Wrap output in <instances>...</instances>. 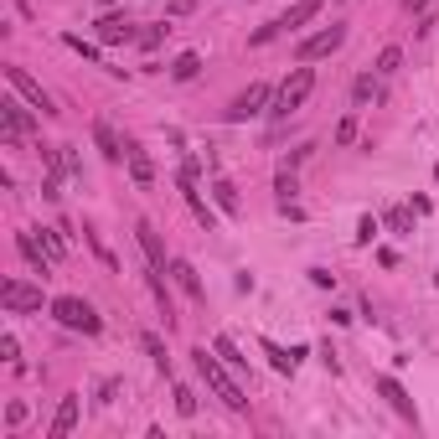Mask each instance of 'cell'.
Here are the masks:
<instances>
[{"label": "cell", "instance_id": "6da1fadb", "mask_svg": "<svg viewBox=\"0 0 439 439\" xmlns=\"http://www.w3.org/2000/svg\"><path fill=\"white\" fill-rule=\"evenodd\" d=\"M192 357H196V372H202V382H207V388H212V393H217V398H222V403H228V408H233V414H243V408H248V398H243V388H238V382H233V372H228V362H222V357H217V352H207V347H196Z\"/></svg>", "mask_w": 439, "mask_h": 439}, {"label": "cell", "instance_id": "7a4b0ae2", "mask_svg": "<svg viewBox=\"0 0 439 439\" xmlns=\"http://www.w3.org/2000/svg\"><path fill=\"white\" fill-rule=\"evenodd\" d=\"M310 93H315V68H310V62H295V73H289V78H285V88L274 93L269 114H274V119H289V114H300L305 103H310Z\"/></svg>", "mask_w": 439, "mask_h": 439}, {"label": "cell", "instance_id": "3957f363", "mask_svg": "<svg viewBox=\"0 0 439 439\" xmlns=\"http://www.w3.org/2000/svg\"><path fill=\"white\" fill-rule=\"evenodd\" d=\"M52 315H57V326H68V331H83V336H99L103 331V321L93 315V305L88 300H78V295H57L47 305Z\"/></svg>", "mask_w": 439, "mask_h": 439}, {"label": "cell", "instance_id": "277c9868", "mask_svg": "<svg viewBox=\"0 0 439 439\" xmlns=\"http://www.w3.org/2000/svg\"><path fill=\"white\" fill-rule=\"evenodd\" d=\"M0 305H6V315H36L52 300H42V289H31L26 279H6L0 285Z\"/></svg>", "mask_w": 439, "mask_h": 439}, {"label": "cell", "instance_id": "5b68a950", "mask_svg": "<svg viewBox=\"0 0 439 439\" xmlns=\"http://www.w3.org/2000/svg\"><path fill=\"white\" fill-rule=\"evenodd\" d=\"M341 42H347V26H341V21H336V26H321V31H310V36L295 47V62H321V57H331Z\"/></svg>", "mask_w": 439, "mask_h": 439}, {"label": "cell", "instance_id": "8992f818", "mask_svg": "<svg viewBox=\"0 0 439 439\" xmlns=\"http://www.w3.org/2000/svg\"><path fill=\"white\" fill-rule=\"evenodd\" d=\"M6 83H10V88H16V93H21V99H26V103H31V109H42V114H57V109H52V93H47L42 83H36V78H31V73H26V68H16V62H10V68H6Z\"/></svg>", "mask_w": 439, "mask_h": 439}, {"label": "cell", "instance_id": "52a82bcc", "mask_svg": "<svg viewBox=\"0 0 439 439\" xmlns=\"http://www.w3.org/2000/svg\"><path fill=\"white\" fill-rule=\"evenodd\" d=\"M93 31H99V42H103V47H119V42H140L135 21H129L124 10H103V16L93 21Z\"/></svg>", "mask_w": 439, "mask_h": 439}, {"label": "cell", "instance_id": "ba28073f", "mask_svg": "<svg viewBox=\"0 0 439 439\" xmlns=\"http://www.w3.org/2000/svg\"><path fill=\"white\" fill-rule=\"evenodd\" d=\"M264 103H269V83H254L248 93H238V99L228 103V124H243V119H254V114H264Z\"/></svg>", "mask_w": 439, "mask_h": 439}, {"label": "cell", "instance_id": "9c48e42d", "mask_svg": "<svg viewBox=\"0 0 439 439\" xmlns=\"http://www.w3.org/2000/svg\"><path fill=\"white\" fill-rule=\"evenodd\" d=\"M124 161H129V181H135L140 192H150V186H155V161H150V150L129 140V145H124Z\"/></svg>", "mask_w": 439, "mask_h": 439}, {"label": "cell", "instance_id": "30bf717a", "mask_svg": "<svg viewBox=\"0 0 439 439\" xmlns=\"http://www.w3.org/2000/svg\"><path fill=\"white\" fill-rule=\"evenodd\" d=\"M16 248H21V259L31 264V269L42 274V279H52V264H57V259H52L47 248H42V238H36V233H16Z\"/></svg>", "mask_w": 439, "mask_h": 439}, {"label": "cell", "instance_id": "8fae6325", "mask_svg": "<svg viewBox=\"0 0 439 439\" xmlns=\"http://www.w3.org/2000/svg\"><path fill=\"white\" fill-rule=\"evenodd\" d=\"M135 238H140V248H145V259H150V279H161L166 274V248H161V238H155V228L150 222H135Z\"/></svg>", "mask_w": 439, "mask_h": 439}, {"label": "cell", "instance_id": "7c38bea8", "mask_svg": "<svg viewBox=\"0 0 439 439\" xmlns=\"http://www.w3.org/2000/svg\"><path fill=\"white\" fill-rule=\"evenodd\" d=\"M0 119H6V145H21V135L31 129V114H26L16 99H6L0 103Z\"/></svg>", "mask_w": 439, "mask_h": 439}, {"label": "cell", "instance_id": "4fadbf2b", "mask_svg": "<svg viewBox=\"0 0 439 439\" xmlns=\"http://www.w3.org/2000/svg\"><path fill=\"white\" fill-rule=\"evenodd\" d=\"M377 393H382V398H388V403H393V408H398V414H403L408 424H414V419H419V408H414V398H408L403 388H398V377H388V372H382V377H377Z\"/></svg>", "mask_w": 439, "mask_h": 439}, {"label": "cell", "instance_id": "5bb4252c", "mask_svg": "<svg viewBox=\"0 0 439 439\" xmlns=\"http://www.w3.org/2000/svg\"><path fill=\"white\" fill-rule=\"evenodd\" d=\"M171 279H176V285L186 289V295H192L196 305H202L207 300V289H202V279H196V269H192V264H186V259H176V264H171Z\"/></svg>", "mask_w": 439, "mask_h": 439}, {"label": "cell", "instance_id": "9a60e30c", "mask_svg": "<svg viewBox=\"0 0 439 439\" xmlns=\"http://www.w3.org/2000/svg\"><path fill=\"white\" fill-rule=\"evenodd\" d=\"M315 16H321V0H300V6L285 10V21H279V26H285V31H300V26H310Z\"/></svg>", "mask_w": 439, "mask_h": 439}, {"label": "cell", "instance_id": "2e32d148", "mask_svg": "<svg viewBox=\"0 0 439 439\" xmlns=\"http://www.w3.org/2000/svg\"><path fill=\"white\" fill-rule=\"evenodd\" d=\"M73 424H78V398H62V403H57V419H52V439H68L73 434Z\"/></svg>", "mask_w": 439, "mask_h": 439}, {"label": "cell", "instance_id": "e0dca14e", "mask_svg": "<svg viewBox=\"0 0 439 439\" xmlns=\"http://www.w3.org/2000/svg\"><path fill=\"white\" fill-rule=\"evenodd\" d=\"M93 140H99V150H103V161H124V145H119V135L103 119H93Z\"/></svg>", "mask_w": 439, "mask_h": 439}, {"label": "cell", "instance_id": "ac0fdd59", "mask_svg": "<svg viewBox=\"0 0 439 439\" xmlns=\"http://www.w3.org/2000/svg\"><path fill=\"white\" fill-rule=\"evenodd\" d=\"M212 196H217V207L228 212V217H243V202H238V186L233 181H212Z\"/></svg>", "mask_w": 439, "mask_h": 439}, {"label": "cell", "instance_id": "d6986e66", "mask_svg": "<svg viewBox=\"0 0 439 439\" xmlns=\"http://www.w3.org/2000/svg\"><path fill=\"white\" fill-rule=\"evenodd\" d=\"M196 73H202V52H181V57L171 62V78H176V83H192Z\"/></svg>", "mask_w": 439, "mask_h": 439}, {"label": "cell", "instance_id": "ffe728a7", "mask_svg": "<svg viewBox=\"0 0 439 439\" xmlns=\"http://www.w3.org/2000/svg\"><path fill=\"white\" fill-rule=\"evenodd\" d=\"M140 347H145V352H150V362H155V367H161V372H171V357H166V341H161V336H155V331H145V336H140Z\"/></svg>", "mask_w": 439, "mask_h": 439}, {"label": "cell", "instance_id": "44dd1931", "mask_svg": "<svg viewBox=\"0 0 439 439\" xmlns=\"http://www.w3.org/2000/svg\"><path fill=\"white\" fill-rule=\"evenodd\" d=\"M212 352H217L222 357V362H228L233 372H243L248 367V357H238V347H233V336H217V341H212Z\"/></svg>", "mask_w": 439, "mask_h": 439}, {"label": "cell", "instance_id": "7402d4cb", "mask_svg": "<svg viewBox=\"0 0 439 439\" xmlns=\"http://www.w3.org/2000/svg\"><path fill=\"white\" fill-rule=\"evenodd\" d=\"M372 99H377V78L362 73V78L352 83V103H372Z\"/></svg>", "mask_w": 439, "mask_h": 439}, {"label": "cell", "instance_id": "603a6c76", "mask_svg": "<svg viewBox=\"0 0 439 439\" xmlns=\"http://www.w3.org/2000/svg\"><path fill=\"white\" fill-rule=\"evenodd\" d=\"M398 68H403V47H382V52H377V68H372V73H398Z\"/></svg>", "mask_w": 439, "mask_h": 439}, {"label": "cell", "instance_id": "cb8c5ba5", "mask_svg": "<svg viewBox=\"0 0 439 439\" xmlns=\"http://www.w3.org/2000/svg\"><path fill=\"white\" fill-rule=\"evenodd\" d=\"M166 36H171V16H166L161 26H150V31H140V47H145V52H155V47L166 42Z\"/></svg>", "mask_w": 439, "mask_h": 439}, {"label": "cell", "instance_id": "d4e9b609", "mask_svg": "<svg viewBox=\"0 0 439 439\" xmlns=\"http://www.w3.org/2000/svg\"><path fill=\"white\" fill-rule=\"evenodd\" d=\"M42 248L52 259H68V243H62V228H42Z\"/></svg>", "mask_w": 439, "mask_h": 439}, {"label": "cell", "instance_id": "484cf974", "mask_svg": "<svg viewBox=\"0 0 439 439\" xmlns=\"http://www.w3.org/2000/svg\"><path fill=\"white\" fill-rule=\"evenodd\" d=\"M186 207H192V212H196V222H202V228H207V233H212V228H217V217H212V207H207V202H202V196H196V192H192V196H186Z\"/></svg>", "mask_w": 439, "mask_h": 439}, {"label": "cell", "instance_id": "4316f807", "mask_svg": "<svg viewBox=\"0 0 439 439\" xmlns=\"http://www.w3.org/2000/svg\"><path fill=\"white\" fill-rule=\"evenodd\" d=\"M176 414H181V419H192V414H196V393L186 388V382H176Z\"/></svg>", "mask_w": 439, "mask_h": 439}, {"label": "cell", "instance_id": "83f0119b", "mask_svg": "<svg viewBox=\"0 0 439 439\" xmlns=\"http://www.w3.org/2000/svg\"><path fill=\"white\" fill-rule=\"evenodd\" d=\"M62 42H68V47L78 52V57H88V62H99V47H93V42H83V36H78V31H68V36H62Z\"/></svg>", "mask_w": 439, "mask_h": 439}, {"label": "cell", "instance_id": "f1b7e54d", "mask_svg": "<svg viewBox=\"0 0 439 439\" xmlns=\"http://www.w3.org/2000/svg\"><path fill=\"white\" fill-rule=\"evenodd\" d=\"M83 233H88V248H93V254H99V264H103V269H119V259H114L109 248L99 243V233H93V228H83Z\"/></svg>", "mask_w": 439, "mask_h": 439}, {"label": "cell", "instance_id": "f546056e", "mask_svg": "<svg viewBox=\"0 0 439 439\" xmlns=\"http://www.w3.org/2000/svg\"><path fill=\"white\" fill-rule=\"evenodd\" d=\"M388 228H393V233H408V228H414V212H408V207H393V212H388Z\"/></svg>", "mask_w": 439, "mask_h": 439}, {"label": "cell", "instance_id": "4dcf8cb0", "mask_svg": "<svg viewBox=\"0 0 439 439\" xmlns=\"http://www.w3.org/2000/svg\"><path fill=\"white\" fill-rule=\"evenodd\" d=\"M377 233H382V222H377V217H372V212H367V217L357 222V243H372V238H377Z\"/></svg>", "mask_w": 439, "mask_h": 439}, {"label": "cell", "instance_id": "1f68e13d", "mask_svg": "<svg viewBox=\"0 0 439 439\" xmlns=\"http://www.w3.org/2000/svg\"><path fill=\"white\" fill-rule=\"evenodd\" d=\"M279 31H285V26H279V21H269V26H259V31L254 36H248V47H264V42H274V36Z\"/></svg>", "mask_w": 439, "mask_h": 439}, {"label": "cell", "instance_id": "d6a6232c", "mask_svg": "<svg viewBox=\"0 0 439 439\" xmlns=\"http://www.w3.org/2000/svg\"><path fill=\"white\" fill-rule=\"evenodd\" d=\"M352 140H357V114H347L336 124V145H352Z\"/></svg>", "mask_w": 439, "mask_h": 439}, {"label": "cell", "instance_id": "836d02e7", "mask_svg": "<svg viewBox=\"0 0 439 439\" xmlns=\"http://www.w3.org/2000/svg\"><path fill=\"white\" fill-rule=\"evenodd\" d=\"M274 192H279V196H295V192H300V186H295V171H279V181H274Z\"/></svg>", "mask_w": 439, "mask_h": 439}, {"label": "cell", "instance_id": "e575fe53", "mask_svg": "<svg viewBox=\"0 0 439 439\" xmlns=\"http://www.w3.org/2000/svg\"><path fill=\"white\" fill-rule=\"evenodd\" d=\"M196 0H166V16H192Z\"/></svg>", "mask_w": 439, "mask_h": 439}, {"label": "cell", "instance_id": "d590c367", "mask_svg": "<svg viewBox=\"0 0 439 439\" xmlns=\"http://www.w3.org/2000/svg\"><path fill=\"white\" fill-rule=\"evenodd\" d=\"M310 150H315V145H295V150L285 155V171H295V166H300V161H305V155H310Z\"/></svg>", "mask_w": 439, "mask_h": 439}, {"label": "cell", "instance_id": "8d00e7d4", "mask_svg": "<svg viewBox=\"0 0 439 439\" xmlns=\"http://www.w3.org/2000/svg\"><path fill=\"white\" fill-rule=\"evenodd\" d=\"M16 352H21L16 336H0V357H6V362H16Z\"/></svg>", "mask_w": 439, "mask_h": 439}, {"label": "cell", "instance_id": "74e56055", "mask_svg": "<svg viewBox=\"0 0 439 439\" xmlns=\"http://www.w3.org/2000/svg\"><path fill=\"white\" fill-rule=\"evenodd\" d=\"M99 6H103V10H114V6H119V0H99Z\"/></svg>", "mask_w": 439, "mask_h": 439}, {"label": "cell", "instance_id": "f35d334b", "mask_svg": "<svg viewBox=\"0 0 439 439\" xmlns=\"http://www.w3.org/2000/svg\"><path fill=\"white\" fill-rule=\"evenodd\" d=\"M434 285H439V274H434Z\"/></svg>", "mask_w": 439, "mask_h": 439}]
</instances>
